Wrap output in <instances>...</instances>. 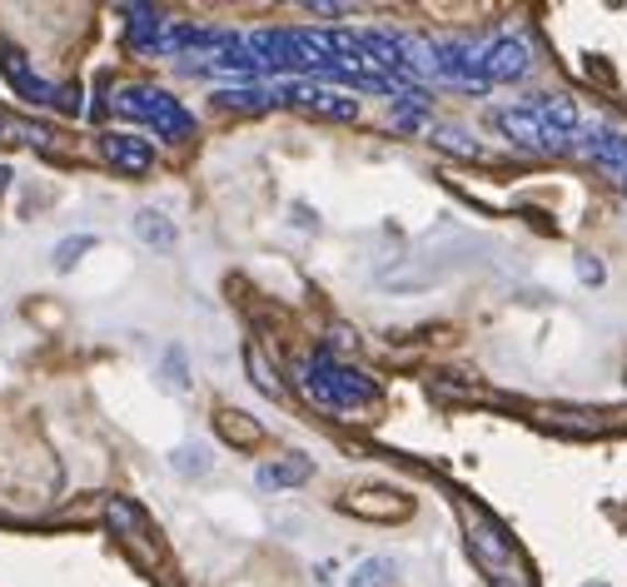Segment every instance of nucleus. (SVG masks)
I'll return each mask as SVG.
<instances>
[{"instance_id":"obj_1","label":"nucleus","mask_w":627,"mask_h":587,"mask_svg":"<svg viewBox=\"0 0 627 587\" xmlns=\"http://www.w3.org/2000/svg\"><path fill=\"white\" fill-rule=\"evenodd\" d=\"M299 389L309 393L314 403H324V408H339V414H368V408H379V383L358 373L354 364H339L334 354H314V359L299 364Z\"/></svg>"},{"instance_id":"obj_2","label":"nucleus","mask_w":627,"mask_h":587,"mask_svg":"<svg viewBox=\"0 0 627 587\" xmlns=\"http://www.w3.org/2000/svg\"><path fill=\"white\" fill-rule=\"evenodd\" d=\"M464 522H468V548H474L478 567L488 573V583H493V587H528V577H523L509 533H503V528H498L488 513H478V508H464Z\"/></svg>"},{"instance_id":"obj_3","label":"nucleus","mask_w":627,"mask_h":587,"mask_svg":"<svg viewBox=\"0 0 627 587\" xmlns=\"http://www.w3.org/2000/svg\"><path fill=\"white\" fill-rule=\"evenodd\" d=\"M125 115H135V120H150L160 135H170V140H190L195 135V115L180 105L174 95H164V90H140V85H130V90H119V100H115Z\"/></svg>"},{"instance_id":"obj_4","label":"nucleus","mask_w":627,"mask_h":587,"mask_svg":"<svg viewBox=\"0 0 627 587\" xmlns=\"http://www.w3.org/2000/svg\"><path fill=\"white\" fill-rule=\"evenodd\" d=\"M274 100H294V105L319 110V115H329V120H354V115H358L354 95H344V90H329V85H309V80H294V85L274 90Z\"/></svg>"},{"instance_id":"obj_5","label":"nucleus","mask_w":627,"mask_h":587,"mask_svg":"<svg viewBox=\"0 0 627 587\" xmlns=\"http://www.w3.org/2000/svg\"><path fill=\"white\" fill-rule=\"evenodd\" d=\"M0 66H5V80H11V85L21 90L31 105H60V110H76L80 105V100H70L66 90H55L50 80L35 76V70L21 60V50H0Z\"/></svg>"},{"instance_id":"obj_6","label":"nucleus","mask_w":627,"mask_h":587,"mask_svg":"<svg viewBox=\"0 0 627 587\" xmlns=\"http://www.w3.org/2000/svg\"><path fill=\"white\" fill-rule=\"evenodd\" d=\"M483 80L493 85V80H518L528 76L533 55H528V41H518V35H498L493 45H483Z\"/></svg>"},{"instance_id":"obj_7","label":"nucleus","mask_w":627,"mask_h":587,"mask_svg":"<svg viewBox=\"0 0 627 587\" xmlns=\"http://www.w3.org/2000/svg\"><path fill=\"white\" fill-rule=\"evenodd\" d=\"M578 150H583L593 164H603L607 174H617V180H627V135H613V130L578 135Z\"/></svg>"},{"instance_id":"obj_8","label":"nucleus","mask_w":627,"mask_h":587,"mask_svg":"<svg viewBox=\"0 0 627 587\" xmlns=\"http://www.w3.org/2000/svg\"><path fill=\"white\" fill-rule=\"evenodd\" d=\"M100 150H105V160L115 164V170H125V174H145L155 164L150 140H140V135H105Z\"/></svg>"},{"instance_id":"obj_9","label":"nucleus","mask_w":627,"mask_h":587,"mask_svg":"<svg viewBox=\"0 0 627 587\" xmlns=\"http://www.w3.org/2000/svg\"><path fill=\"white\" fill-rule=\"evenodd\" d=\"M498 130L509 135L513 145H523V150H543L548 154V135H543L538 115H533V105H518V110H498Z\"/></svg>"},{"instance_id":"obj_10","label":"nucleus","mask_w":627,"mask_h":587,"mask_svg":"<svg viewBox=\"0 0 627 587\" xmlns=\"http://www.w3.org/2000/svg\"><path fill=\"white\" fill-rule=\"evenodd\" d=\"M309 479V458H284V463H264L260 473H254V483L260 488H294V483H304Z\"/></svg>"},{"instance_id":"obj_11","label":"nucleus","mask_w":627,"mask_h":587,"mask_svg":"<svg viewBox=\"0 0 627 587\" xmlns=\"http://www.w3.org/2000/svg\"><path fill=\"white\" fill-rule=\"evenodd\" d=\"M135 234H140L145 244H155V250H174V244H180V229H174L164 215H155V209L135 215Z\"/></svg>"},{"instance_id":"obj_12","label":"nucleus","mask_w":627,"mask_h":587,"mask_svg":"<svg viewBox=\"0 0 627 587\" xmlns=\"http://www.w3.org/2000/svg\"><path fill=\"white\" fill-rule=\"evenodd\" d=\"M105 513H110V522H115V533H119V538H130V543H140V538L150 533V528H145V513L130 508L125 498H110Z\"/></svg>"},{"instance_id":"obj_13","label":"nucleus","mask_w":627,"mask_h":587,"mask_svg":"<svg viewBox=\"0 0 627 587\" xmlns=\"http://www.w3.org/2000/svg\"><path fill=\"white\" fill-rule=\"evenodd\" d=\"M394 557H364V563L354 567V577H349V587H389L394 583Z\"/></svg>"},{"instance_id":"obj_14","label":"nucleus","mask_w":627,"mask_h":587,"mask_svg":"<svg viewBox=\"0 0 627 587\" xmlns=\"http://www.w3.org/2000/svg\"><path fill=\"white\" fill-rule=\"evenodd\" d=\"M0 140H21V145H35V150H50V130H41V125L31 120H11V115H0Z\"/></svg>"},{"instance_id":"obj_15","label":"nucleus","mask_w":627,"mask_h":587,"mask_svg":"<svg viewBox=\"0 0 627 587\" xmlns=\"http://www.w3.org/2000/svg\"><path fill=\"white\" fill-rule=\"evenodd\" d=\"M170 463H174V473H184V479H200V473H209V448L205 444H184V448H174L170 453Z\"/></svg>"},{"instance_id":"obj_16","label":"nucleus","mask_w":627,"mask_h":587,"mask_svg":"<svg viewBox=\"0 0 627 587\" xmlns=\"http://www.w3.org/2000/svg\"><path fill=\"white\" fill-rule=\"evenodd\" d=\"M219 105H229V110H264V105H274V95L239 85V90H225V95H219Z\"/></svg>"},{"instance_id":"obj_17","label":"nucleus","mask_w":627,"mask_h":587,"mask_svg":"<svg viewBox=\"0 0 627 587\" xmlns=\"http://www.w3.org/2000/svg\"><path fill=\"white\" fill-rule=\"evenodd\" d=\"M219 434L239 438V444H260V424H244V418H235V414H219Z\"/></svg>"},{"instance_id":"obj_18","label":"nucleus","mask_w":627,"mask_h":587,"mask_svg":"<svg viewBox=\"0 0 627 587\" xmlns=\"http://www.w3.org/2000/svg\"><path fill=\"white\" fill-rule=\"evenodd\" d=\"M95 244V234H80V240H66L60 250H55V269H70V264L80 260V250H90Z\"/></svg>"},{"instance_id":"obj_19","label":"nucleus","mask_w":627,"mask_h":587,"mask_svg":"<svg viewBox=\"0 0 627 587\" xmlns=\"http://www.w3.org/2000/svg\"><path fill=\"white\" fill-rule=\"evenodd\" d=\"M578 274H583V279H603V269H597L593 260H583V264H578Z\"/></svg>"},{"instance_id":"obj_20","label":"nucleus","mask_w":627,"mask_h":587,"mask_svg":"<svg viewBox=\"0 0 627 587\" xmlns=\"http://www.w3.org/2000/svg\"><path fill=\"white\" fill-rule=\"evenodd\" d=\"M5 185H11V170H5V164H0V189H5Z\"/></svg>"}]
</instances>
